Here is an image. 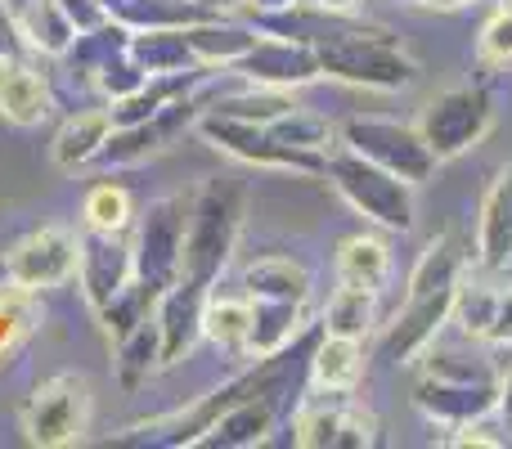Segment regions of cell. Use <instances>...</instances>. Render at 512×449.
Returning a JSON list of instances; mask_svg holds the SVG:
<instances>
[{"label":"cell","instance_id":"obj_1","mask_svg":"<svg viewBox=\"0 0 512 449\" xmlns=\"http://www.w3.org/2000/svg\"><path fill=\"white\" fill-rule=\"evenodd\" d=\"M301 9V5H297ZM292 9V14H297ZM279 36H301L310 50L319 54V68L333 72L342 81H360V86H405L414 77V63L400 54L391 32H369V27L333 23V18H306L297 14V27Z\"/></svg>","mask_w":512,"mask_h":449},{"label":"cell","instance_id":"obj_2","mask_svg":"<svg viewBox=\"0 0 512 449\" xmlns=\"http://www.w3.org/2000/svg\"><path fill=\"white\" fill-rule=\"evenodd\" d=\"M243 207L248 194L234 180H207L198 198L189 203V229H185V261H180V279H194L212 288L221 270L230 265L234 243L243 229Z\"/></svg>","mask_w":512,"mask_h":449},{"label":"cell","instance_id":"obj_3","mask_svg":"<svg viewBox=\"0 0 512 449\" xmlns=\"http://www.w3.org/2000/svg\"><path fill=\"white\" fill-rule=\"evenodd\" d=\"M324 176L333 180V189L364 212L369 221L387 225V229H409L414 225V194H409V180H400L396 171L378 167L373 158L346 149V144H333L324 158Z\"/></svg>","mask_w":512,"mask_h":449},{"label":"cell","instance_id":"obj_4","mask_svg":"<svg viewBox=\"0 0 512 449\" xmlns=\"http://www.w3.org/2000/svg\"><path fill=\"white\" fill-rule=\"evenodd\" d=\"M90 414H95V396L81 373H54L27 396L23 405V436L41 449L77 445L90 432Z\"/></svg>","mask_w":512,"mask_h":449},{"label":"cell","instance_id":"obj_5","mask_svg":"<svg viewBox=\"0 0 512 449\" xmlns=\"http://www.w3.org/2000/svg\"><path fill=\"white\" fill-rule=\"evenodd\" d=\"M194 131L203 135L212 149L230 153L239 162H256V167H283V171H301V176H324V158L328 153H306L297 144L279 140L270 131V122H248V117H225V113H198Z\"/></svg>","mask_w":512,"mask_h":449},{"label":"cell","instance_id":"obj_6","mask_svg":"<svg viewBox=\"0 0 512 449\" xmlns=\"http://www.w3.org/2000/svg\"><path fill=\"white\" fill-rule=\"evenodd\" d=\"M185 229H189V203L185 198H158L140 212V225H135V279L149 292H167L171 283L180 279V261H185Z\"/></svg>","mask_w":512,"mask_h":449},{"label":"cell","instance_id":"obj_7","mask_svg":"<svg viewBox=\"0 0 512 449\" xmlns=\"http://www.w3.org/2000/svg\"><path fill=\"white\" fill-rule=\"evenodd\" d=\"M342 144L355 153H364V158H373L378 167L396 171V176L409 180V185L427 180V171L441 162L432 153V144L423 140V131L400 126V122H382V117H351V122L342 126Z\"/></svg>","mask_w":512,"mask_h":449},{"label":"cell","instance_id":"obj_8","mask_svg":"<svg viewBox=\"0 0 512 449\" xmlns=\"http://www.w3.org/2000/svg\"><path fill=\"white\" fill-rule=\"evenodd\" d=\"M418 405L432 418H441V423L463 427L499 405V387L490 373L454 364V355H441V360H432V373H427V382L418 387Z\"/></svg>","mask_w":512,"mask_h":449},{"label":"cell","instance_id":"obj_9","mask_svg":"<svg viewBox=\"0 0 512 449\" xmlns=\"http://www.w3.org/2000/svg\"><path fill=\"white\" fill-rule=\"evenodd\" d=\"M490 117H495V108H490L486 90L459 86V90H445V95H436L432 104L423 108V122H418V131H423V140L432 144L436 158H454V153L472 149V144H477L481 135L490 131Z\"/></svg>","mask_w":512,"mask_h":449},{"label":"cell","instance_id":"obj_10","mask_svg":"<svg viewBox=\"0 0 512 449\" xmlns=\"http://www.w3.org/2000/svg\"><path fill=\"white\" fill-rule=\"evenodd\" d=\"M77 247H81V234H72L63 225L36 229V234H27L5 256L9 283L27 292H45V288H59V283L77 279Z\"/></svg>","mask_w":512,"mask_h":449},{"label":"cell","instance_id":"obj_11","mask_svg":"<svg viewBox=\"0 0 512 449\" xmlns=\"http://www.w3.org/2000/svg\"><path fill=\"white\" fill-rule=\"evenodd\" d=\"M135 279V256L126 234H104V229H81V247H77V283L86 306L104 310L126 283Z\"/></svg>","mask_w":512,"mask_h":449},{"label":"cell","instance_id":"obj_12","mask_svg":"<svg viewBox=\"0 0 512 449\" xmlns=\"http://www.w3.org/2000/svg\"><path fill=\"white\" fill-rule=\"evenodd\" d=\"M234 77H243L248 86H274V90H292V86H306L315 81L319 72V54L310 50V41L301 36H270L261 32L256 45L234 63Z\"/></svg>","mask_w":512,"mask_h":449},{"label":"cell","instance_id":"obj_13","mask_svg":"<svg viewBox=\"0 0 512 449\" xmlns=\"http://www.w3.org/2000/svg\"><path fill=\"white\" fill-rule=\"evenodd\" d=\"M346 391H328L319 400H306L292 418V441L319 449V445H373V418L360 414L355 405H346Z\"/></svg>","mask_w":512,"mask_h":449},{"label":"cell","instance_id":"obj_14","mask_svg":"<svg viewBox=\"0 0 512 449\" xmlns=\"http://www.w3.org/2000/svg\"><path fill=\"white\" fill-rule=\"evenodd\" d=\"M203 283L194 279H176L153 306V319H158V342H162V364H180L203 337V301H207Z\"/></svg>","mask_w":512,"mask_h":449},{"label":"cell","instance_id":"obj_15","mask_svg":"<svg viewBox=\"0 0 512 449\" xmlns=\"http://www.w3.org/2000/svg\"><path fill=\"white\" fill-rule=\"evenodd\" d=\"M454 315L481 342H508L512 346V288H499L490 279H459L454 292Z\"/></svg>","mask_w":512,"mask_h":449},{"label":"cell","instance_id":"obj_16","mask_svg":"<svg viewBox=\"0 0 512 449\" xmlns=\"http://www.w3.org/2000/svg\"><path fill=\"white\" fill-rule=\"evenodd\" d=\"M54 108L50 81L36 72L32 54L23 59H0V117L9 126H41Z\"/></svg>","mask_w":512,"mask_h":449},{"label":"cell","instance_id":"obj_17","mask_svg":"<svg viewBox=\"0 0 512 449\" xmlns=\"http://www.w3.org/2000/svg\"><path fill=\"white\" fill-rule=\"evenodd\" d=\"M108 135H113V113L108 108H77L68 122L54 131L50 158L59 171H81L104 153Z\"/></svg>","mask_w":512,"mask_h":449},{"label":"cell","instance_id":"obj_18","mask_svg":"<svg viewBox=\"0 0 512 449\" xmlns=\"http://www.w3.org/2000/svg\"><path fill=\"white\" fill-rule=\"evenodd\" d=\"M454 292H427V297H409L405 301L396 328L387 333V355L391 360H409L414 351H423V346L432 342L436 328H441V319L454 310Z\"/></svg>","mask_w":512,"mask_h":449},{"label":"cell","instance_id":"obj_19","mask_svg":"<svg viewBox=\"0 0 512 449\" xmlns=\"http://www.w3.org/2000/svg\"><path fill=\"white\" fill-rule=\"evenodd\" d=\"M9 9H14V23L32 54L59 59L72 45V36H77V27H72L68 14L59 9V0H9Z\"/></svg>","mask_w":512,"mask_h":449},{"label":"cell","instance_id":"obj_20","mask_svg":"<svg viewBox=\"0 0 512 449\" xmlns=\"http://www.w3.org/2000/svg\"><path fill=\"white\" fill-rule=\"evenodd\" d=\"M481 265L504 270L512 256V162L495 176L486 203H481Z\"/></svg>","mask_w":512,"mask_h":449},{"label":"cell","instance_id":"obj_21","mask_svg":"<svg viewBox=\"0 0 512 449\" xmlns=\"http://www.w3.org/2000/svg\"><path fill=\"white\" fill-rule=\"evenodd\" d=\"M185 36H189V50H194V59L203 63V68H234V63L243 59V54L256 45V36L261 32H252V27H239V23H221V18H198V23H189L185 27Z\"/></svg>","mask_w":512,"mask_h":449},{"label":"cell","instance_id":"obj_22","mask_svg":"<svg viewBox=\"0 0 512 449\" xmlns=\"http://www.w3.org/2000/svg\"><path fill=\"white\" fill-rule=\"evenodd\" d=\"M131 59L140 63L149 77H171V72H194L203 63L189 50L185 27H144L131 32Z\"/></svg>","mask_w":512,"mask_h":449},{"label":"cell","instance_id":"obj_23","mask_svg":"<svg viewBox=\"0 0 512 449\" xmlns=\"http://www.w3.org/2000/svg\"><path fill=\"white\" fill-rule=\"evenodd\" d=\"M108 18L126 23L131 32H144V27H189L198 18H212L216 9L207 0H104Z\"/></svg>","mask_w":512,"mask_h":449},{"label":"cell","instance_id":"obj_24","mask_svg":"<svg viewBox=\"0 0 512 449\" xmlns=\"http://www.w3.org/2000/svg\"><path fill=\"white\" fill-rule=\"evenodd\" d=\"M126 45H131V27L117 23V18H104L99 27H86V32L72 36V45L59 54V63L72 72V77L81 72V77L95 81V72L104 68L117 50H126Z\"/></svg>","mask_w":512,"mask_h":449},{"label":"cell","instance_id":"obj_25","mask_svg":"<svg viewBox=\"0 0 512 449\" xmlns=\"http://www.w3.org/2000/svg\"><path fill=\"white\" fill-rule=\"evenodd\" d=\"M243 292L252 301H301L310 297V274L288 256H265L243 270Z\"/></svg>","mask_w":512,"mask_h":449},{"label":"cell","instance_id":"obj_26","mask_svg":"<svg viewBox=\"0 0 512 449\" xmlns=\"http://www.w3.org/2000/svg\"><path fill=\"white\" fill-rule=\"evenodd\" d=\"M391 274V252L382 238L373 234H355L337 247V283H351V288H369L382 292Z\"/></svg>","mask_w":512,"mask_h":449},{"label":"cell","instance_id":"obj_27","mask_svg":"<svg viewBox=\"0 0 512 449\" xmlns=\"http://www.w3.org/2000/svg\"><path fill=\"white\" fill-rule=\"evenodd\" d=\"M162 369V342H158V319H144L140 328H131L126 337L113 342V373L126 391H135L140 382H149V373Z\"/></svg>","mask_w":512,"mask_h":449},{"label":"cell","instance_id":"obj_28","mask_svg":"<svg viewBox=\"0 0 512 449\" xmlns=\"http://www.w3.org/2000/svg\"><path fill=\"white\" fill-rule=\"evenodd\" d=\"M364 373V351L360 337H337L328 333L324 342L315 346V360H310V378H315L319 391H351Z\"/></svg>","mask_w":512,"mask_h":449},{"label":"cell","instance_id":"obj_29","mask_svg":"<svg viewBox=\"0 0 512 449\" xmlns=\"http://www.w3.org/2000/svg\"><path fill=\"white\" fill-rule=\"evenodd\" d=\"M301 333V301H252V333L243 351L274 355L288 351Z\"/></svg>","mask_w":512,"mask_h":449},{"label":"cell","instance_id":"obj_30","mask_svg":"<svg viewBox=\"0 0 512 449\" xmlns=\"http://www.w3.org/2000/svg\"><path fill=\"white\" fill-rule=\"evenodd\" d=\"M252 333V297L248 292H207L203 301V337L216 346H248Z\"/></svg>","mask_w":512,"mask_h":449},{"label":"cell","instance_id":"obj_31","mask_svg":"<svg viewBox=\"0 0 512 449\" xmlns=\"http://www.w3.org/2000/svg\"><path fill=\"white\" fill-rule=\"evenodd\" d=\"M135 221V203L117 180H99L81 198V229H104V234H126Z\"/></svg>","mask_w":512,"mask_h":449},{"label":"cell","instance_id":"obj_32","mask_svg":"<svg viewBox=\"0 0 512 449\" xmlns=\"http://www.w3.org/2000/svg\"><path fill=\"white\" fill-rule=\"evenodd\" d=\"M373 306H378V292L337 283V292L328 297V306H324V333L364 337L373 328Z\"/></svg>","mask_w":512,"mask_h":449},{"label":"cell","instance_id":"obj_33","mask_svg":"<svg viewBox=\"0 0 512 449\" xmlns=\"http://www.w3.org/2000/svg\"><path fill=\"white\" fill-rule=\"evenodd\" d=\"M297 108L288 99V90H274V86H256V90H239V95H221L212 99L207 113H225V117H248V122H274L279 113Z\"/></svg>","mask_w":512,"mask_h":449},{"label":"cell","instance_id":"obj_34","mask_svg":"<svg viewBox=\"0 0 512 449\" xmlns=\"http://www.w3.org/2000/svg\"><path fill=\"white\" fill-rule=\"evenodd\" d=\"M149 81V72L140 68V63L131 59V45L126 50H117L113 59L104 63V68L95 72V86H99V95L108 99V104H117V99H126V95H135V90Z\"/></svg>","mask_w":512,"mask_h":449},{"label":"cell","instance_id":"obj_35","mask_svg":"<svg viewBox=\"0 0 512 449\" xmlns=\"http://www.w3.org/2000/svg\"><path fill=\"white\" fill-rule=\"evenodd\" d=\"M481 59L486 63H508L512 59V0L499 9L481 32Z\"/></svg>","mask_w":512,"mask_h":449},{"label":"cell","instance_id":"obj_36","mask_svg":"<svg viewBox=\"0 0 512 449\" xmlns=\"http://www.w3.org/2000/svg\"><path fill=\"white\" fill-rule=\"evenodd\" d=\"M23 54H32V50H27L23 32H18L9 0H0V59H23Z\"/></svg>","mask_w":512,"mask_h":449},{"label":"cell","instance_id":"obj_37","mask_svg":"<svg viewBox=\"0 0 512 449\" xmlns=\"http://www.w3.org/2000/svg\"><path fill=\"white\" fill-rule=\"evenodd\" d=\"M301 5L319 9V14H346V9H355L360 0H301Z\"/></svg>","mask_w":512,"mask_h":449},{"label":"cell","instance_id":"obj_38","mask_svg":"<svg viewBox=\"0 0 512 449\" xmlns=\"http://www.w3.org/2000/svg\"><path fill=\"white\" fill-rule=\"evenodd\" d=\"M248 5L256 9V14H283V9L301 5V0H248Z\"/></svg>","mask_w":512,"mask_h":449},{"label":"cell","instance_id":"obj_39","mask_svg":"<svg viewBox=\"0 0 512 449\" xmlns=\"http://www.w3.org/2000/svg\"><path fill=\"white\" fill-rule=\"evenodd\" d=\"M499 409H504V423H508V432H512V378L499 387Z\"/></svg>","mask_w":512,"mask_h":449},{"label":"cell","instance_id":"obj_40","mask_svg":"<svg viewBox=\"0 0 512 449\" xmlns=\"http://www.w3.org/2000/svg\"><path fill=\"white\" fill-rule=\"evenodd\" d=\"M207 5H212V9H221V5H234V0H207Z\"/></svg>","mask_w":512,"mask_h":449},{"label":"cell","instance_id":"obj_41","mask_svg":"<svg viewBox=\"0 0 512 449\" xmlns=\"http://www.w3.org/2000/svg\"><path fill=\"white\" fill-rule=\"evenodd\" d=\"M0 283H9V274H5V256H0Z\"/></svg>","mask_w":512,"mask_h":449}]
</instances>
